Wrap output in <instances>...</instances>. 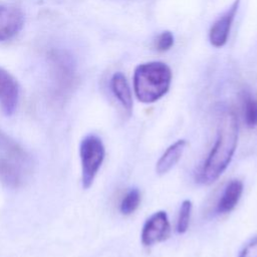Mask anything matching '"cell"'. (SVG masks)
<instances>
[{
    "label": "cell",
    "instance_id": "cell-1",
    "mask_svg": "<svg viewBox=\"0 0 257 257\" xmlns=\"http://www.w3.org/2000/svg\"><path fill=\"white\" fill-rule=\"evenodd\" d=\"M238 142V121L231 109H223L218 122L217 138L201 171L197 176L199 183L210 185L215 182L229 166Z\"/></svg>",
    "mask_w": 257,
    "mask_h": 257
},
{
    "label": "cell",
    "instance_id": "cell-2",
    "mask_svg": "<svg viewBox=\"0 0 257 257\" xmlns=\"http://www.w3.org/2000/svg\"><path fill=\"white\" fill-rule=\"evenodd\" d=\"M172 71L160 61L138 65L134 72V90L137 98L144 103H152L164 96L170 88Z\"/></svg>",
    "mask_w": 257,
    "mask_h": 257
},
{
    "label": "cell",
    "instance_id": "cell-3",
    "mask_svg": "<svg viewBox=\"0 0 257 257\" xmlns=\"http://www.w3.org/2000/svg\"><path fill=\"white\" fill-rule=\"evenodd\" d=\"M53 93L56 98H65L76 82V66L72 56L62 49H50L47 53Z\"/></svg>",
    "mask_w": 257,
    "mask_h": 257
},
{
    "label": "cell",
    "instance_id": "cell-4",
    "mask_svg": "<svg viewBox=\"0 0 257 257\" xmlns=\"http://www.w3.org/2000/svg\"><path fill=\"white\" fill-rule=\"evenodd\" d=\"M104 146L95 135L86 136L80 143L79 156L81 162V182L84 189H88L98 173L104 160Z\"/></svg>",
    "mask_w": 257,
    "mask_h": 257
},
{
    "label": "cell",
    "instance_id": "cell-5",
    "mask_svg": "<svg viewBox=\"0 0 257 257\" xmlns=\"http://www.w3.org/2000/svg\"><path fill=\"white\" fill-rule=\"evenodd\" d=\"M171 233L168 215L165 211L154 213L144 224L141 240L145 246H153L167 240Z\"/></svg>",
    "mask_w": 257,
    "mask_h": 257
},
{
    "label": "cell",
    "instance_id": "cell-6",
    "mask_svg": "<svg viewBox=\"0 0 257 257\" xmlns=\"http://www.w3.org/2000/svg\"><path fill=\"white\" fill-rule=\"evenodd\" d=\"M19 100V84L15 77L0 67V108L5 115H12Z\"/></svg>",
    "mask_w": 257,
    "mask_h": 257
},
{
    "label": "cell",
    "instance_id": "cell-7",
    "mask_svg": "<svg viewBox=\"0 0 257 257\" xmlns=\"http://www.w3.org/2000/svg\"><path fill=\"white\" fill-rule=\"evenodd\" d=\"M23 25L24 14L19 8L0 4V41H7L15 37Z\"/></svg>",
    "mask_w": 257,
    "mask_h": 257
},
{
    "label": "cell",
    "instance_id": "cell-8",
    "mask_svg": "<svg viewBox=\"0 0 257 257\" xmlns=\"http://www.w3.org/2000/svg\"><path fill=\"white\" fill-rule=\"evenodd\" d=\"M239 1L235 0L230 9L212 25L209 32V39L213 46L221 47L227 42L233 20L238 10Z\"/></svg>",
    "mask_w": 257,
    "mask_h": 257
},
{
    "label": "cell",
    "instance_id": "cell-9",
    "mask_svg": "<svg viewBox=\"0 0 257 257\" xmlns=\"http://www.w3.org/2000/svg\"><path fill=\"white\" fill-rule=\"evenodd\" d=\"M243 193V183L240 180H232L225 187L216 206L218 214L230 213L239 203Z\"/></svg>",
    "mask_w": 257,
    "mask_h": 257
},
{
    "label": "cell",
    "instance_id": "cell-10",
    "mask_svg": "<svg viewBox=\"0 0 257 257\" xmlns=\"http://www.w3.org/2000/svg\"><path fill=\"white\" fill-rule=\"evenodd\" d=\"M186 146H187L186 140H178L176 143L171 145L157 162V165H156L157 174L158 175L167 174L180 161Z\"/></svg>",
    "mask_w": 257,
    "mask_h": 257
},
{
    "label": "cell",
    "instance_id": "cell-11",
    "mask_svg": "<svg viewBox=\"0 0 257 257\" xmlns=\"http://www.w3.org/2000/svg\"><path fill=\"white\" fill-rule=\"evenodd\" d=\"M110 87L114 96L130 115L133 110V96L124 74L121 72H115L111 77Z\"/></svg>",
    "mask_w": 257,
    "mask_h": 257
},
{
    "label": "cell",
    "instance_id": "cell-12",
    "mask_svg": "<svg viewBox=\"0 0 257 257\" xmlns=\"http://www.w3.org/2000/svg\"><path fill=\"white\" fill-rule=\"evenodd\" d=\"M243 120L247 127L257 128V96L248 89H243L239 95Z\"/></svg>",
    "mask_w": 257,
    "mask_h": 257
},
{
    "label": "cell",
    "instance_id": "cell-13",
    "mask_svg": "<svg viewBox=\"0 0 257 257\" xmlns=\"http://www.w3.org/2000/svg\"><path fill=\"white\" fill-rule=\"evenodd\" d=\"M0 182L4 185L17 188L22 183V174L16 161L0 156Z\"/></svg>",
    "mask_w": 257,
    "mask_h": 257
},
{
    "label": "cell",
    "instance_id": "cell-14",
    "mask_svg": "<svg viewBox=\"0 0 257 257\" xmlns=\"http://www.w3.org/2000/svg\"><path fill=\"white\" fill-rule=\"evenodd\" d=\"M0 152L16 162H26L28 157L22 147L0 130Z\"/></svg>",
    "mask_w": 257,
    "mask_h": 257
},
{
    "label": "cell",
    "instance_id": "cell-15",
    "mask_svg": "<svg viewBox=\"0 0 257 257\" xmlns=\"http://www.w3.org/2000/svg\"><path fill=\"white\" fill-rule=\"evenodd\" d=\"M140 203L141 193L137 188H133L123 196L119 205V210L123 215H131L138 209Z\"/></svg>",
    "mask_w": 257,
    "mask_h": 257
},
{
    "label": "cell",
    "instance_id": "cell-16",
    "mask_svg": "<svg viewBox=\"0 0 257 257\" xmlns=\"http://www.w3.org/2000/svg\"><path fill=\"white\" fill-rule=\"evenodd\" d=\"M192 207H193V205L190 200H184L181 204L179 218H178V222H177V232L180 234L185 233L189 228Z\"/></svg>",
    "mask_w": 257,
    "mask_h": 257
},
{
    "label": "cell",
    "instance_id": "cell-17",
    "mask_svg": "<svg viewBox=\"0 0 257 257\" xmlns=\"http://www.w3.org/2000/svg\"><path fill=\"white\" fill-rule=\"evenodd\" d=\"M174 45V35L170 31H164L158 35L155 40V48L158 51L164 52L169 50Z\"/></svg>",
    "mask_w": 257,
    "mask_h": 257
},
{
    "label": "cell",
    "instance_id": "cell-18",
    "mask_svg": "<svg viewBox=\"0 0 257 257\" xmlns=\"http://www.w3.org/2000/svg\"><path fill=\"white\" fill-rule=\"evenodd\" d=\"M239 257H257V237L244 247Z\"/></svg>",
    "mask_w": 257,
    "mask_h": 257
}]
</instances>
